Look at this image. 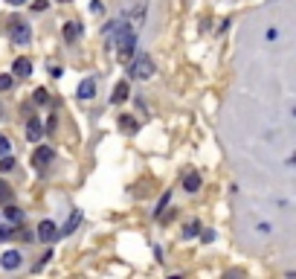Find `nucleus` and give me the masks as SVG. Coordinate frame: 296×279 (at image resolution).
I'll use <instances>...</instances> for the list:
<instances>
[{"label":"nucleus","instance_id":"1","mask_svg":"<svg viewBox=\"0 0 296 279\" xmlns=\"http://www.w3.org/2000/svg\"><path fill=\"white\" fill-rule=\"evenodd\" d=\"M110 47H116L119 61H131L134 58V49H137V26L131 20H116Z\"/></svg>","mask_w":296,"mask_h":279},{"label":"nucleus","instance_id":"2","mask_svg":"<svg viewBox=\"0 0 296 279\" xmlns=\"http://www.w3.org/2000/svg\"><path fill=\"white\" fill-rule=\"evenodd\" d=\"M128 73H131V79H151V76H154V58H151V55H145V52L134 55V58H131Z\"/></svg>","mask_w":296,"mask_h":279},{"label":"nucleus","instance_id":"3","mask_svg":"<svg viewBox=\"0 0 296 279\" xmlns=\"http://www.w3.org/2000/svg\"><path fill=\"white\" fill-rule=\"evenodd\" d=\"M12 41L15 44H29V38H32V32H29V23H23V20H12Z\"/></svg>","mask_w":296,"mask_h":279},{"label":"nucleus","instance_id":"4","mask_svg":"<svg viewBox=\"0 0 296 279\" xmlns=\"http://www.w3.org/2000/svg\"><path fill=\"white\" fill-rule=\"evenodd\" d=\"M26 140H32V143L44 140V125H41L38 116H29V119H26Z\"/></svg>","mask_w":296,"mask_h":279},{"label":"nucleus","instance_id":"5","mask_svg":"<svg viewBox=\"0 0 296 279\" xmlns=\"http://www.w3.org/2000/svg\"><path fill=\"white\" fill-rule=\"evenodd\" d=\"M52 157H55V154H52V148H49V146H38V148H35V154H32V163H35L38 169H44V166H49V163H52Z\"/></svg>","mask_w":296,"mask_h":279},{"label":"nucleus","instance_id":"6","mask_svg":"<svg viewBox=\"0 0 296 279\" xmlns=\"http://www.w3.org/2000/svg\"><path fill=\"white\" fill-rule=\"evenodd\" d=\"M12 73H15L17 79H29V76H32V61H29L26 55L15 58V64H12Z\"/></svg>","mask_w":296,"mask_h":279},{"label":"nucleus","instance_id":"7","mask_svg":"<svg viewBox=\"0 0 296 279\" xmlns=\"http://www.w3.org/2000/svg\"><path fill=\"white\" fill-rule=\"evenodd\" d=\"M20 262H23V256H20L17 250H6V253L0 256V265H3V271H17V268H20Z\"/></svg>","mask_w":296,"mask_h":279},{"label":"nucleus","instance_id":"8","mask_svg":"<svg viewBox=\"0 0 296 279\" xmlns=\"http://www.w3.org/2000/svg\"><path fill=\"white\" fill-rule=\"evenodd\" d=\"M35 233H38V239H41V242H52V239H58V230H55V224H52V221H41Z\"/></svg>","mask_w":296,"mask_h":279},{"label":"nucleus","instance_id":"9","mask_svg":"<svg viewBox=\"0 0 296 279\" xmlns=\"http://www.w3.org/2000/svg\"><path fill=\"white\" fill-rule=\"evenodd\" d=\"M61 35H64V41H78V35H81V23H78V20H67V23L61 26Z\"/></svg>","mask_w":296,"mask_h":279},{"label":"nucleus","instance_id":"10","mask_svg":"<svg viewBox=\"0 0 296 279\" xmlns=\"http://www.w3.org/2000/svg\"><path fill=\"white\" fill-rule=\"evenodd\" d=\"M128 93H131L128 82H116V87H113V93H110V102H113V105H122V102H128Z\"/></svg>","mask_w":296,"mask_h":279},{"label":"nucleus","instance_id":"11","mask_svg":"<svg viewBox=\"0 0 296 279\" xmlns=\"http://www.w3.org/2000/svg\"><path fill=\"white\" fill-rule=\"evenodd\" d=\"M78 224H81V210H73V213H70V218H67V224L61 227V233H58V236H70V233H76V230H78Z\"/></svg>","mask_w":296,"mask_h":279},{"label":"nucleus","instance_id":"12","mask_svg":"<svg viewBox=\"0 0 296 279\" xmlns=\"http://www.w3.org/2000/svg\"><path fill=\"white\" fill-rule=\"evenodd\" d=\"M76 93H78V99H93V96H96V82H93V79H81Z\"/></svg>","mask_w":296,"mask_h":279},{"label":"nucleus","instance_id":"13","mask_svg":"<svg viewBox=\"0 0 296 279\" xmlns=\"http://www.w3.org/2000/svg\"><path fill=\"white\" fill-rule=\"evenodd\" d=\"M145 9H148V3H145V0H140V6H137V9L131 12V23H134L137 29H140V26L145 23Z\"/></svg>","mask_w":296,"mask_h":279},{"label":"nucleus","instance_id":"14","mask_svg":"<svg viewBox=\"0 0 296 279\" xmlns=\"http://www.w3.org/2000/svg\"><path fill=\"white\" fill-rule=\"evenodd\" d=\"M183 189H186V192H198V189H201V175H198V172H189V175L183 178Z\"/></svg>","mask_w":296,"mask_h":279},{"label":"nucleus","instance_id":"15","mask_svg":"<svg viewBox=\"0 0 296 279\" xmlns=\"http://www.w3.org/2000/svg\"><path fill=\"white\" fill-rule=\"evenodd\" d=\"M119 128H122L125 134H137V131H140V122H137L134 116H119Z\"/></svg>","mask_w":296,"mask_h":279},{"label":"nucleus","instance_id":"16","mask_svg":"<svg viewBox=\"0 0 296 279\" xmlns=\"http://www.w3.org/2000/svg\"><path fill=\"white\" fill-rule=\"evenodd\" d=\"M3 215H6V218H9L12 224H20V221H23V213H20L17 207H12V204H9V207L3 210Z\"/></svg>","mask_w":296,"mask_h":279},{"label":"nucleus","instance_id":"17","mask_svg":"<svg viewBox=\"0 0 296 279\" xmlns=\"http://www.w3.org/2000/svg\"><path fill=\"white\" fill-rule=\"evenodd\" d=\"M198 233H201V224H198V221H189V224L183 227V239H195Z\"/></svg>","mask_w":296,"mask_h":279},{"label":"nucleus","instance_id":"18","mask_svg":"<svg viewBox=\"0 0 296 279\" xmlns=\"http://www.w3.org/2000/svg\"><path fill=\"white\" fill-rule=\"evenodd\" d=\"M12 169H15V157L0 154V172H12Z\"/></svg>","mask_w":296,"mask_h":279},{"label":"nucleus","instance_id":"19","mask_svg":"<svg viewBox=\"0 0 296 279\" xmlns=\"http://www.w3.org/2000/svg\"><path fill=\"white\" fill-rule=\"evenodd\" d=\"M35 102H38V105H47V102H49V90L38 87V90H35Z\"/></svg>","mask_w":296,"mask_h":279},{"label":"nucleus","instance_id":"20","mask_svg":"<svg viewBox=\"0 0 296 279\" xmlns=\"http://www.w3.org/2000/svg\"><path fill=\"white\" fill-rule=\"evenodd\" d=\"M12 84H15V79H12L9 73H3V76H0V90H12Z\"/></svg>","mask_w":296,"mask_h":279},{"label":"nucleus","instance_id":"21","mask_svg":"<svg viewBox=\"0 0 296 279\" xmlns=\"http://www.w3.org/2000/svg\"><path fill=\"white\" fill-rule=\"evenodd\" d=\"M0 201H3V204H6V201H12V189H9L3 181H0Z\"/></svg>","mask_w":296,"mask_h":279},{"label":"nucleus","instance_id":"22","mask_svg":"<svg viewBox=\"0 0 296 279\" xmlns=\"http://www.w3.org/2000/svg\"><path fill=\"white\" fill-rule=\"evenodd\" d=\"M169 201H171V192H166V195L160 198V204H157V215H160V213H163V210L169 207Z\"/></svg>","mask_w":296,"mask_h":279},{"label":"nucleus","instance_id":"23","mask_svg":"<svg viewBox=\"0 0 296 279\" xmlns=\"http://www.w3.org/2000/svg\"><path fill=\"white\" fill-rule=\"evenodd\" d=\"M52 256H55V253H52V250H47V253H44V259H41V262L35 265V271H44V265H47V262H49Z\"/></svg>","mask_w":296,"mask_h":279},{"label":"nucleus","instance_id":"24","mask_svg":"<svg viewBox=\"0 0 296 279\" xmlns=\"http://www.w3.org/2000/svg\"><path fill=\"white\" fill-rule=\"evenodd\" d=\"M212 239H215V233H212V230H201V242H203V245H209Z\"/></svg>","mask_w":296,"mask_h":279},{"label":"nucleus","instance_id":"25","mask_svg":"<svg viewBox=\"0 0 296 279\" xmlns=\"http://www.w3.org/2000/svg\"><path fill=\"white\" fill-rule=\"evenodd\" d=\"M47 6H49V0H35V3H32V12H44Z\"/></svg>","mask_w":296,"mask_h":279},{"label":"nucleus","instance_id":"26","mask_svg":"<svg viewBox=\"0 0 296 279\" xmlns=\"http://www.w3.org/2000/svg\"><path fill=\"white\" fill-rule=\"evenodd\" d=\"M6 239H12V230L9 227H0V242H6Z\"/></svg>","mask_w":296,"mask_h":279},{"label":"nucleus","instance_id":"27","mask_svg":"<svg viewBox=\"0 0 296 279\" xmlns=\"http://www.w3.org/2000/svg\"><path fill=\"white\" fill-rule=\"evenodd\" d=\"M0 154H9V140L6 137H0Z\"/></svg>","mask_w":296,"mask_h":279},{"label":"nucleus","instance_id":"28","mask_svg":"<svg viewBox=\"0 0 296 279\" xmlns=\"http://www.w3.org/2000/svg\"><path fill=\"white\" fill-rule=\"evenodd\" d=\"M6 3H12V6H23L26 0H6Z\"/></svg>","mask_w":296,"mask_h":279},{"label":"nucleus","instance_id":"29","mask_svg":"<svg viewBox=\"0 0 296 279\" xmlns=\"http://www.w3.org/2000/svg\"><path fill=\"white\" fill-rule=\"evenodd\" d=\"M61 3H67V0H61Z\"/></svg>","mask_w":296,"mask_h":279},{"label":"nucleus","instance_id":"30","mask_svg":"<svg viewBox=\"0 0 296 279\" xmlns=\"http://www.w3.org/2000/svg\"><path fill=\"white\" fill-rule=\"evenodd\" d=\"M294 116H296V111H294Z\"/></svg>","mask_w":296,"mask_h":279}]
</instances>
